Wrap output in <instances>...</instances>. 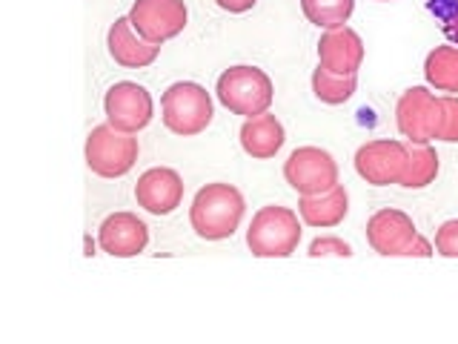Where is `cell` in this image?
<instances>
[{
  "mask_svg": "<svg viewBox=\"0 0 458 344\" xmlns=\"http://www.w3.org/2000/svg\"><path fill=\"white\" fill-rule=\"evenodd\" d=\"M355 90H358V75H335V72H329L324 66L312 72V92L321 104L329 107L347 104L355 95Z\"/></svg>",
  "mask_w": 458,
  "mask_h": 344,
  "instance_id": "cell-20",
  "label": "cell"
},
{
  "mask_svg": "<svg viewBox=\"0 0 458 344\" xmlns=\"http://www.w3.org/2000/svg\"><path fill=\"white\" fill-rule=\"evenodd\" d=\"M104 112H106V124H112L118 133L138 135L140 129L149 126L155 115V104L147 86L121 81L109 86V92L104 98Z\"/></svg>",
  "mask_w": 458,
  "mask_h": 344,
  "instance_id": "cell-9",
  "label": "cell"
},
{
  "mask_svg": "<svg viewBox=\"0 0 458 344\" xmlns=\"http://www.w3.org/2000/svg\"><path fill=\"white\" fill-rule=\"evenodd\" d=\"M438 176V152L429 143H410L407 141V164L401 172L398 186L404 190H424Z\"/></svg>",
  "mask_w": 458,
  "mask_h": 344,
  "instance_id": "cell-18",
  "label": "cell"
},
{
  "mask_svg": "<svg viewBox=\"0 0 458 344\" xmlns=\"http://www.w3.org/2000/svg\"><path fill=\"white\" fill-rule=\"evenodd\" d=\"M407 164V143L404 141H369L355 152V172L372 186L398 184Z\"/></svg>",
  "mask_w": 458,
  "mask_h": 344,
  "instance_id": "cell-10",
  "label": "cell"
},
{
  "mask_svg": "<svg viewBox=\"0 0 458 344\" xmlns=\"http://www.w3.org/2000/svg\"><path fill=\"white\" fill-rule=\"evenodd\" d=\"M243 212H247V201H243L238 186L215 181L198 190L190 207V224L198 238L224 241L235 236V229L243 221Z\"/></svg>",
  "mask_w": 458,
  "mask_h": 344,
  "instance_id": "cell-1",
  "label": "cell"
},
{
  "mask_svg": "<svg viewBox=\"0 0 458 344\" xmlns=\"http://www.w3.org/2000/svg\"><path fill=\"white\" fill-rule=\"evenodd\" d=\"M312 258H324V255H338V258H350L352 255V247L344 238L338 236H321L310 244V253Z\"/></svg>",
  "mask_w": 458,
  "mask_h": 344,
  "instance_id": "cell-24",
  "label": "cell"
},
{
  "mask_svg": "<svg viewBox=\"0 0 458 344\" xmlns=\"http://www.w3.org/2000/svg\"><path fill=\"white\" fill-rule=\"evenodd\" d=\"M381 4H386V0H381Z\"/></svg>",
  "mask_w": 458,
  "mask_h": 344,
  "instance_id": "cell-29",
  "label": "cell"
},
{
  "mask_svg": "<svg viewBox=\"0 0 458 344\" xmlns=\"http://www.w3.org/2000/svg\"><path fill=\"white\" fill-rule=\"evenodd\" d=\"M126 18L143 40L164 47L166 40L178 38L186 29L190 12H186L183 0H135Z\"/></svg>",
  "mask_w": 458,
  "mask_h": 344,
  "instance_id": "cell-8",
  "label": "cell"
},
{
  "mask_svg": "<svg viewBox=\"0 0 458 344\" xmlns=\"http://www.w3.org/2000/svg\"><path fill=\"white\" fill-rule=\"evenodd\" d=\"M395 124L398 133L410 143L438 141L441 98H436V92H429L427 86H410L407 92H401L395 104Z\"/></svg>",
  "mask_w": 458,
  "mask_h": 344,
  "instance_id": "cell-6",
  "label": "cell"
},
{
  "mask_svg": "<svg viewBox=\"0 0 458 344\" xmlns=\"http://www.w3.org/2000/svg\"><path fill=\"white\" fill-rule=\"evenodd\" d=\"M106 47H109L112 61L118 66H123V69L152 66L157 61V55H161V47H157V43L143 40L132 29V23H129V18H118L109 26Z\"/></svg>",
  "mask_w": 458,
  "mask_h": 344,
  "instance_id": "cell-15",
  "label": "cell"
},
{
  "mask_svg": "<svg viewBox=\"0 0 458 344\" xmlns=\"http://www.w3.org/2000/svg\"><path fill=\"white\" fill-rule=\"evenodd\" d=\"M301 244V219L290 207H261L247 229V247L255 258H286Z\"/></svg>",
  "mask_w": 458,
  "mask_h": 344,
  "instance_id": "cell-3",
  "label": "cell"
},
{
  "mask_svg": "<svg viewBox=\"0 0 458 344\" xmlns=\"http://www.w3.org/2000/svg\"><path fill=\"white\" fill-rule=\"evenodd\" d=\"M284 178L298 195H321L338 184V164L321 147H298L286 158Z\"/></svg>",
  "mask_w": 458,
  "mask_h": 344,
  "instance_id": "cell-7",
  "label": "cell"
},
{
  "mask_svg": "<svg viewBox=\"0 0 458 344\" xmlns=\"http://www.w3.org/2000/svg\"><path fill=\"white\" fill-rule=\"evenodd\" d=\"M304 18L318 29H341L355 12V0H301Z\"/></svg>",
  "mask_w": 458,
  "mask_h": 344,
  "instance_id": "cell-21",
  "label": "cell"
},
{
  "mask_svg": "<svg viewBox=\"0 0 458 344\" xmlns=\"http://www.w3.org/2000/svg\"><path fill=\"white\" fill-rule=\"evenodd\" d=\"M347 212H350V195L341 184H335L329 193L298 198V215L307 227H318V229L338 227L347 219Z\"/></svg>",
  "mask_w": 458,
  "mask_h": 344,
  "instance_id": "cell-17",
  "label": "cell"
},
{
  "mask_svg": "<svg viewBox=\"0 0 458 344\" xmlns=\"http://www.w3.org/2000/svg\"><path fill=\"white\" fill-rule=\"evenodd\" d=\"M212 98L200 83L178 81L161 95V118L169 133L192 138L212 124Z\"/></svg>",
  "mask_w": 458,
  "mask_h": 344,
  "instance_id": "cell-4",
  "label": "cell"
},
{
  "mask_svg": "<svg viewBox=\"0 0 458 344\" xmlns=\"http://www.w3.org/2000/svg\"><path fill=\"white\" fill-rule=\"evenodd\" d=\"M364 64V40L350 26L324 29L318 40V66L335 75H358Z\"/></svg>",
  "mask_w": 458,
  "mask_h": 344,
  "instance_id": "cell-13",
  "label": "cell"
},
{
  "mask_svg": "<svg viewBox=\"0 0 458 344\" xmlns=\"http://www.w3.org/2000/svg\"><path fill=\"white\" fill-rule=\"evenodd\" d=\"M215 95L233 115L258 118V115L269 112L272 98H276V86H272L264 69L241 64L221 72L218 83H215Z\"/></svg>",
  "mask_w": 458,
  "mask_h": 344,
  "instance_id": "cell-2",
  "label": "cell"
},
{
  "mask_svg": "<svg viewBox=\"0 0 458 344\" xmlns=\"http://www.w3.org/2000/svg\"><path fill=\"white\" fill-rule=\"evenodd\" d=\"M138 138L118 133L112 124L95 126L86 138V167L100 178H123L138 164Z\"/></svg>",
  "mask_w": 458,
  "mask_h": 344,
  "instance_id": "cell-5",
  "label": "cell"
},
{
  "mask_svg": "<svg viewBox=\"0 0 458 344\" xmlns=\"http://www.w3.org/2000/svg\"><path fill=\"white\" fill-rule=\"evenodd\" d=\"M83 244H86V253H83V255H89V258H92V255H95V241H92V236H86Z\"/></svg>",
  "mask_w": 458,
  "mask_h": 344,
  "instance_id": "cell-28",
  "label": "cell"
},
{
  "mask_svg": "<svg viewBox=\"0 0 458 344\" xmlns=\"http://www.w3.org/2000/svg\"><path fill=\"white\" fill-rule=\"evenodd\" d=\"M284 141H286L284 124L272 112L258 115V118H247L241 126V147L250 158H258V161L276 158L284 147Z\"/></svg>",
  "mask_w": 458,
  "mask_h": 344,
  "instance_id": "cell-16",
  "label": "cell"
},
{
  "mask_svg": "<svg viewBox=\"0 0 458 344\" xmlns=\"http://www.w3.org/2000/svg\"><path fill=\"white\" fill-rule=\"evenodd\" d=\"M424 78L436 92H458V47H436L424 61Z\"/></svg>",
  "mask_w": 458,
  "mask_h": 344,
  "instance_id": "cell-19",
  "label": "cell"
},
{
  "mask_svg": "<svg viewBox=\"0 0 458 344\" xmlns=\"http://www.w3.org/2000/svg\"><path fill=\"white\" fill-rule=\"evenodd\" d=\"M438 141L458 143V98L455 95H441V129Z\"/></svg>",
  "mask_w": 458,
  "mask_h": 344,
  "instance_id": "cell-23",
  "label": "cell"
},
{
  "mask_svg": "<svg viewBox=\"0 0 458 344\" xmlns=\"http://www.w3.org/2000/svg\"><path fill=\"white\" fill-rule=\"evenodd\" d=\"M149 244V227L135 212H112L98 229V247L112 258L140 255Z\"/></svg>",
  "mask_w": 458,
  "mask_h": 344,
  "instance_id": "cell-11",
  "label": "cell"
},
{
  "mask_svg": "<svg viewBox=\"0 0 458 344\" xmlns=\"http://www.w3.org/2000/svg\"><path fill=\"white\" fill-rule=\"evenodd\" d=\"M424 6L438 21L444 38L458 47V0H424Z\"/></svg>",
  "mask_w": 458,
  "mask_h": 344,
  "instance_id": "cell-22",
  "label": "cell"
},
{
  "mask_svg": "<svg viewBox=\"0 0 458 344\" xmlns=\"http://www.w3.org/2000/svg\"><path fill=\"white\" fill-rule=\"evenodd\" d=\"M224 12H229V14H243V12H250L258 0H215Z\"/></svg>",
  "mask_w": 458,
  "mask_h": 344,
  "instance_id": "cell-27",
  "label": "cell"
},
{
  "mask_svg": "<svg viewBox=\"0 0 458 344\" xmlns=\"http://www.w3.org/2000/svg\"><path fill=\"white\" fill-rule=\"evenodd\" d=\"M135 201L152 215H169L183 201V178L169 167L147 169L135 184Z\"/></svg>",
  "mask_w": 458,
  "mask_h": 344,
  "instance_id": "cell-12",
  "label": "cell"
},
{
  "mask_svg": "<svg viewBox=\"0 0 458 344\" xmlns=\"http://www.w3.org/2000/svg\"><path fill=\"white\" fill-rule=\"evenodd\" d=\"M401 255L404 258H429L433 255V244H429L421 233H415V238L407 244L404 250H401Z\"/></svg>",
  "mask_w": 458,
  "mask_h": 344,
  "instance_id": "cell-26",
  "label": "cell"
},
{
  "mask_svg": "<svg viewBox=\"0 0 458 344\" xmlns=\"http://www.w3.org/2000/svg\"><path fill=\"white\" fill-rule=\"evenodd\" d=\"M436 253L444 258H458V219L444 221L436 233Z\"/></svg>",
  "mask_w": 458,
  "mask_h": 344,
  "instance_id": "cell-25",
  "label": "cell"
},
{
  "mask_svg": "<svg viewBox=\"0 0 458 344\" xmlns=\"http://www.w3.org/2000/svg\"><path fill=\"white\" fill-rule=\"evenodd\" d=\"M415 238V224L407 212L395 207L378 210L367 221V241L378 255H401V250Z\"/></svg>",
  "mask_w": 458,
  "mask_h": 344,
  "instance_id": "cell-14",
  "label": "cell"
}]
</instances>
